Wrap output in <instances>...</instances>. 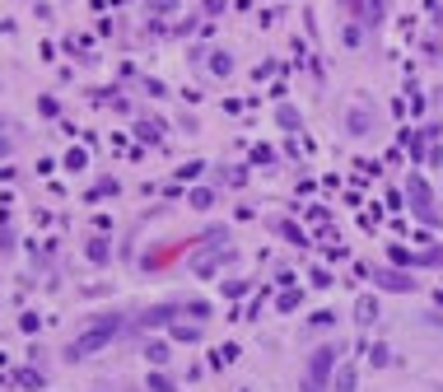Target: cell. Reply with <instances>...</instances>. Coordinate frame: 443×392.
I'll use <instances>...</instances> for the list:
<instances>
[{
  "label": "cell",
  "instance_id": "1",
  "mask_svg": "<svg viewBox=\"0 0 443 392\" xmlns=\"http://www.w3.org/2000/svg\"><path fill=\"white\" fill-rule=\"evenodd\" d=\"M117 331H122V317H117V313H103V317H98V322H93L89 331H79L75 341L65 345V360H70V364H75V360H89L93 350H103V345L112 341Z\"/></svg>",
  "mask_w": 443,
  "mask_h": 392
},
{
  "label": "cell",
  "instance_id": "2",
  "mask_svg": "<svg viewBox=\"0 0 443 392\" xmlns=\"http://www.w3.org/2000/svg\"><path fill=\"white\" fill-rule=\"evenodd\" d=\"M341 369V345L332 341V345H318L313 355H308V364H304V378L308 383H322V388H332V374Z\"/></svg>",
  "mask_w": 443,
  "mask_h": 392
},
{
  "label": "cell",
  "instance_id": "3",
  "mask_svg": "<svg viewBox=\"0 0 443 392\" xmlns=\"http://www.w3.org/2000/svg\"><path fill=\"white\" fill-rule=\"evenodd\" d=\"M406 196H411V210H415L425 224H443L439 205H434V191L425 187V178H420V173H411V178H406Z\"/></svg>",
  "mask_w": 443,
  "mask_h": 392
},
{
  "label": "cell",
  "instance_id": "4",
  "mask_svg": "<svg viewBox=\"0 0 443 392\" xmlns=\"http://www.w3.org/2000/svg\"><path fill=\"white\" fill-rule=\"evenodd\" d=\"M219 243H224V234L215 238V243H210L205 252H196V257H192V271H196V276H210V271L219 267V262H229V257H233V252H229V248H219Z\"/></svg>",
  "mask_w": 443,
  "mask_h": 392
},
{
  "label": "cell",
  "instance_id": "5",
  "mask_svg": "<svg viewBox=\"0 0 443 392\" xmlns=\"http://www.w3.org/2000/svg\"><path fill=\"white\" fill-rule=\"evenodd\" d=\"M382 15H387L382 0H355V24H359V29H378Z\"/></svg>",
  "mask_w": 443,
  "mask_h": 392
},
{
  "label": "cell",
  "instance_id": "6",
  "mask_svg": "<svg viewBox=\"0 0 443 392\" xmlns=\"http://www.w3.org/2000/svg\"><path fill=\"white\" fill-rule=\"evenodd\" d=\"M373 281H378L382 290H392V295H415V281L406 271H373Z\"/></svg>",
  "mask_w": 443,
  "mask_h": 392
},
{
  "label": "cell",
  "instance_id": "7",
  "mask_svg": "<svg viewBox=\"0 0 443 392\" xmlns=\"http://www.w3.org/2000/svg\"><path fill=\"white\" fill-rule=\"evenodd\" d=\"M173 313H182V304H154V308L140 313V327H164Z\"/></svg>",
  "mask_w": 443,
  "mask_h": 392
},
{
  "label": "cell",
  "instance_id": "8",
  "mask_svg": "<svg viewBox=\"0 0 443 392\" xmlns=\"http://www.w3.org/2000/svg\"><path fill=\"white\" fill-rule=\"evenodd\" d=\"M355 322H359V327H373V322H378V299L373 295L355 299Z\"/></svg>",
  "mask_w": 443,
  "mask_h": 392
},
{
  "label": "cell",
  "instance_id": "9",
  "mask_svg": "<svg viewBox=\"0 0 443 392\" xmlns=\"http://www.w3.org/2000/svg\"><path fill=\"white\" fill-rule=\"evenodd\" d=\"M345 131L359 141V136H368V131H373V117H368L364 108H350V112H345Z\"/></svg>",
  "mask_w": 443,
  "mask_h": 392
},
{
  "label": "cell",
  "instance_id": "10",
  "mask_svg": "<svg viewBox=\"0 0 443 392\" xmlns=\"http://www.w3.org/2000/svg\"><path fill=\"white\" fill-rule=\"evenodd\" d=\"M355 383H359V369L355 364H341L336 374H332V392H355Z\"/></svg>",
  "mask_w": 443,
  "mask_h": 392
},
{
  "label": "cell",
  "instance_id": "11",
  "mask_svg": "<svg viewBox=\"0 0 443 392\" xmlns=\"http://www.w3.org/2000/svg\"><path fill=\"white\" fill-rule=\"evenodd\" d=\"M182 313H187V317H196V322H205V317H210V299H187Z\"/></svg>",
  "mask_w": 443,
  "mask_h": 392
},
{
  "label": "cell",
  "instance_id": "12",
  "mask_svg": "<svg viewBox=\"0 0 443 392\" xmlns=\"http://www.w3.org/2000/svg\"><path fill=\"white\" fill-rule=\"evenodd\" d=\"M145 360L150 364H169V345L164 341H145Z\"/></svg>",
  "mask_w": 443,
  "mask_h": 392
},
{
  "label": "cell",
  "instance_id": "13",
  "mask_svg": "<svg viewBox=\"0 0 443 392\" xmlns=\"http://www.w3.org/2000/svg\"><path fill=\"white\" fill-rule=\"evenodd\" d=\"M275 122L285 126V131H299V126H304V117H299L294 108H275Z\"/></svg>",
  "mask_w": 443,
  "mask_h": 392
},
{
  "label": "cell",
  "instance_id": "14",
  "mask_svg": "<svg viewBox=\"0 0 443 392\" xmlns=\"http://www.w3.org/2000/svg\"><path fill=\"white\" fill-rule=\"evenodd\" d=\"M173 341H187V345H192V341H201V327H196V322H192V327L173 322Z\"/></svg>",
  "mask_w": 443,
  "mask_h": 392
},
{
  "label": "cell",
  "instance_id": "15",
  "mask_svg": "<svg viewBox=\"0 0 443 392\" xmlns=\"http://www.w3.org/2000/svg\"><path fill=\"white\" fill-rule=\"evenodd\" d=\"M150 392H178V383H173L169 374H150V383H145Z\"/></svg>",
  "mask_w": 443,
  "mask_h": 392
},
{
  "label": "cell",
  "instance_id": "16",
  "mask_svg": "<svg viewBox=\"0 0 443 392\" xmlns=\"http://www.w3.org/2000/svg\"><path fill=\"white\" fill-rule=\"evenodd\" d=\"M210 70H215V75H229V70H233L229 52H210Z\"/></svg>",
  "mask_w": 443,
  "mask_h": 392
},
{
  "label": "cell",
  "instance_id": "17",
  "mask_svg": "<svg viewBox=\"0 0 443 392\" xmlns=\"http://www.w3.org/2000/svg\"><path fill=\"white\" fill-rule=\"evenodd\" d=\"M387 360H392V350H387V345H368V364H373V369H382V364H387Z\"/></svg>",
  "mask_w": 443,
  "mask_h": 392
},
{
  "label": "cell",
  "instance_id": "18",
  "mask_svg": "<svg viewBox=\"0 0 443 392\" xmlns=\"http://www.w3.org/2000/svg\"><path fill=\"white\" fill-rule=\"evenodd\" d=\"M192 205H196V210H210V205H215V191H210V187H196V191H192Z\"/></svg>",
  "mask_w": 443,
  "mask_h": 392
},
{
  "label": "cell",
  "instance_id": "19",
  "mask_svg": "<svg viewBox=\"0 0 443 392\" xmlns=\"http://www.w3.org/2000/svg\"><path fill=\"white\" fill-rule=\"evenodd\" d=\"M107 257H112V248H107L103 238H93L89 243V262H107Z\"/></svg>",
  "mask_w": 443,
  "mask_h": 392
},
{
  "label": "cell",
  "instance_id": "20",
  "mask_svg": "<svg viewBox=\"0 0 443 392\" xmlns=\"http://www.w3.org/2000/svg\"><path fill=\"white\" fill-rule=\"evenodd\" d=\"M145 10H150V15H173L178 0H145Z\"/></svg>",
  "mask_w": 443,
  "mask_h": 392
},
{
  "label": "cell",
  "instance_id": "21",
  "mask_svg": "<svg viewBox=\"0 0 443 392\" xmlns=\"http://www.w3.org/2000/svg\"><path fill=\"white\" fill-rule=\"evenodd\" d=\"M159 131H164L159 122H140V126H136V136H140V141H159Z\"/></svg>",
  "mask_w": 443,
  "mask_h": 392
},
{
  "label": "cell",
  "instance_id": "22",
  "mask_svg": "<svg viewBox=\"0 0 443 392\" xmlns=\"http://www.w3.org/2000/svg\"><path fill=\"white\" fill-rule=\"evenodd\" d=\"M332 322H336V313H327V308H318V313H313V327H332Z\"/></svg>",
  "mask_w": 443,
  "mask_h": 392
},
{
  "label": "cell",
  "instance_id": "23",
  "mask_svg": "<svg viewBox=\"0 0 443 392\" xmlns=\"http://www.w3.org/2000/svg\"><path fill=\"white\" fill-rule=\"evenodd\" d=\"M65 168H84V150H70L65 155Z\"/></svg>",
  "mask_w": 443,
  "mask_h": 392
},
{
  "label": "cell",
  "instance_id": "24",
  "mask_svg": "<svg viewBox=\"0 0 443 392\" xmlns=\"http://www.w3.org/2000/svg\"><path fill=\"white\" fill-rule=\"evenodd\" d=\"M5 155H10V141H5V136H0V159H5Z\"/></svg>",
  "mask_w": 443,
  "mask_h": 392
},
{
  "label": "cell",
  "instance_id": "25",
  "mask_svg": "<svg viewBox=\"0 0 443 392\" xmlns=\"http://www.w3.org/2000/svg\"><path fill=\"white\" fill-rule=\"evenodd\" d=\"M341 5H345V10H355V0H341Z\"/></svg>",
  "mask_w": 443,
  "mask_h": 392
}]
</instances>
